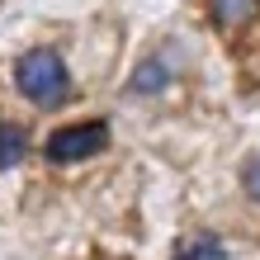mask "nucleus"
<instances>
[{"instance_id": "nucleus-1", "label": "nucleus", "mask_w": 260, "mask_h": 260, "mask_svg": "<svg viewBox=\"0 0 260 260\" xmlns=\"http://www.w3.org/2000/svg\"><path fill=\"white\" fill-rule=\"evenodd\" d=\"M14 85L28 104L38 109H57V104L71 100V71L62 62L57 48H28L19 62H14Z\"/></svg>"}, {"instance_id": "nucleus-2", "label": "nucleus", "mask_w": 260, "mask_h": 260, "mask_svg": "<svg viewBox=\"0 0 260 260\" xmlns=\"http://www.w3.org/2000/svg\"><path fill=\"white\" fill-rule=\"evenodd\" d=\"M109 147V123L100 118H85V123H62L48 137V161L67 166V161H85V156H100Z\"/></svg>"}, {"instance_id": "nucleus-3", "label": "nucleus", "mask_w": 260, "mask_h": 260, "mask_svg": "<svg viewBox=\"0 0 260 260\" xmlns=\"http://www.w3.org/2000/svg\"><path fill=\"white\" fill-rule=\"evenodd\" d=\"M208 5V19L218 34H246L251 24H260V0H204Z\"/></svg>"}, {"instance_id": "nucleus-4", "label": "nucleus", "mask_w": 260, "mask_h": 260, "mask_svg": "<svg viewBox=\"0 0 260 260\" xmlns=\"http://www.w3.org/2000/svg\"><path fill=\"white\" fill-rule=\"evenodd\" d=\"M171 260H227V246L213 232H185V237L175 241Z\"/></svg>"}, {"instance_id": "nucleus-5", "label": "nucleus", "mask_w": 260, "mask_h": 260, "mask_svg": "<svg viewBox=\"0 0 260 260\" xmlns=\"http://www.w3.org/2000/svg\"><path fill=\"white\" fill-rule=\"evenodd\" d=\"M28 151V137L19 123H10V118H0V171H10V166H19Z\"/></svg>"}, {"instance_id": "nucleus-6", "label": "nucleus", "mask_w": 260, "mask_h": 260, "mask_svg": "<svg viewBox=\"0 0 260 260\" xmlns=\"http://www.w3.org/2000/svg\"><path fill=\"white\" fill-rule=\"evenodd\" d=\"M241 189L260 204V151H255V156H246V166H241Z\"/></svg>"}]
</instances>
